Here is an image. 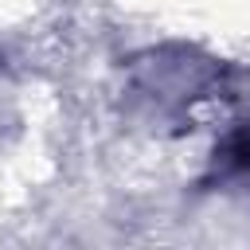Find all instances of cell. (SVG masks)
<instances>
[{
	"label": "cell",
	"instance_id": "obj_1",
	"mask_svg": "<svg viewBox=\"0 0 250 250\" xmlns=\"http://www.w3.org/2000/svg\"><path fill=\"white\" fill-rule=\"evenodd\" d=\"M215 164H219L223 172H238V176L250 172V121H238V125L215 145Z\"/></svg>",
	"mask_w": 250,
	"mask_h": 250
}]
</instances>
